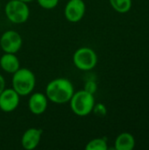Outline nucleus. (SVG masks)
I'll return each mask as SVG.
<instances>
[{"label": "nucleus", "instance_id": "obj_1", "mask_svg": "<svg viewBox=\"0 0 149 150\" xmlns=\"http://www.w3.org/2000/svg\"><path fill=\"white\" fill-rule=\"evenodd\" d=\"M74 86L67 78H55L50 81L46 87V96L54 104L68 103L74 94Z\"/></svg>", "mask_w": 149, "mask_h": 150}, {"label": "nucleus", "instance_id": "obj_2", "mask_svg": "<svg viewBox=\"0 0 149 150\" xmlns=\"http://www.w3.org/2000/svg\"><path fill=\"white\" fill-rule=\"evenodd\" d=\"M12 89L21 97L28 96L32 92L36 84V78L32 70L26 68L18 69L13 73L11 80Z\"/></svg>", "mask_w": 149, "mask_h": 150}, {"label": "nucleus", "instance_id": "obj_3", "mask_svg": "<svg viewBox=\"0 0 149 150\" xmlns=\"http://www.w3.org/2000/svg\"><path fill=\"white\" fill-rule=\"evenodd\" d=\"M69 104L72 112L76 115L84 117L92 112L95 105V98L93 94L86 91L85 90H81L74 92L71 99L69 100Z\"/></svg>", "mask_w": 149, "mask_h": 150}, {"label": "nucleus", "instance_id": "obj_4", "mask_svg": "<svg viewBox=\"0 0 149 150\" xmlns=\"http://www.w3.org/2000/svg\"><path fill=\"white\" fill-rule=\"evenodd\" d=\"M4 12L7 18L14 24H23L30 16L27 4L20 0H10L4 7Z\"/></svg>", "mask_w": 149, "mask_h": 150}, {"label": "nucleus", "instance_id": "obj_5", "mask_svg": "<svg viewBox=\"0 0 149 150\" xmlns=\"http://www.w3.org/2000/svg\"><path fill=\"white\" fill-rule=\"evenodd\" d=\"M73 62L76 69L83 71L93 69L97 63V55L90 47H80L74 53Z\"/></svg>", "mask_w": 149, "mask_h": 150}, {"label": "nucleus", "instance_id": "obj_6", "mask_svg": "<svg viewBox=\"0 0 149 150\" xmlns=\"http://www.w3.org/2000/svg\"><path fill=\"white\" fill-rule=\"evenodd\" d=\"M21 35L13 30L4 32L0 38V47L4 53L16 54L22 47Z\"/></svg>", "mask_w": 149, "mask_h": 150}, {"label": "nucleus", "instance_id": "obj_7", "mask_svg": "<svg viewBox=\"0 0 149 150\" xmlns=\"http://www.w3.org/2000/svg\"><path fill=\"white\" fill-rule=\"evenodd\" d=\"M86 11L85 3L83 0H68L64 9V15L71 23L79 22Z\"/></svg>", "mask_w": 149, "mask_h": 150}, {"label": "nucleus", "instance_id": "obj_8", "mask_svg": "<svg viewBox=\"0 0 149 150\" xmlns=\"http://www.w3.org/2000/svg\"><path fill=\"white\" fill-rule=\"evenodd\" d=\"M20 96L12 89H4L0 94V110L4 112H11L17 109Z\"/></svg>", "mask_w": 149, "mask_h": 150}, {"label": "nucleus", "instance_id": "obj_9", "mask_svg": "<svg viewBox=\"0 0 149 150\" xmlns=\"http://www.w3.org/2000/svg\"><path fill=\"white\" fill-rule=\"evenodd\" d=\"M47 98L46 94L41 92L32 93L28 101V109L34 115H40L45 112L47 108Z\"/></svg>", "mask_w": 149, "mask_h": 150}, {"label": "nucleus", "instance_id": "obj_10", "mask_svg": "<svg viewBox=\"0 0 149 150\" xmlns=\"http://www.w3.org/2000/svg\"><path fill=\"white\" fill-rule=\"evenodd\" d=\"M43 131L40 128L32 127L27 129L21 138V145L26 150L34 149L40 144Z\"/></svg>", "mask_w": 149, "mask_h": 150}, {"label": "nucleus", "instance_id": "obj_11", "mask_svg": "<svg viewBox=\"0 0 149 150\" xmlns=\"http://www.w3.org/2000/svg\"><path fill=\"white\" fill-rule=\"evenodd\" d=\"M19 60L16 56V54L4 53L0 57V67L7 73H15L19 69Z\"/></svg>", "mask_w": 149, "mask_h": 150}, {"label": "nucleus", "instance_id": "obj_12", "mask_svg": "<svg viewBox=\"0 0 149 150\" xmlns=\"http://www.w3.org/2000/svg\"><path fill=\"white\" fill-rule=\"evenodd\" d=\"M135 146L134 137L129 133L120 134L115 141L116 150H133Z\"/></svg>", "mask_w": 149, "mask_h": 150}, {"label": "nucleus", "instance_id": "obj_13", "mask_svg": "<svg viewBox=\"0 0 149 150\" xmlns=\"http://www.w3.org/2000/svg\"><path fill=\"white\" fill-rule=\"evenodd\" d=\"M110 4L119 13L128 12L132 7V0H110Z\"/></svg>", "mask_w": 149, "mask_h": 150}, {"label": "nucleus", "instance_id": "obj_14", "mask_svg": "<svg viewBox=\"0 0 149 150\" xmlns=\"http://www.w3.org/2000/svg\"><path fill=\"white\" fill-rule=\"evenodd\" d=\"M86 150H107L108 146L105 138H96L90 141L86 147Z\"/></svg>", "mask_w": 149, "mask_h": 150}, {"label": "nucleus", "instance_id": "obj_15", "mask_svg": "<svg viewBox=\"0 0 149 150\" xmlns=\"http://www.w3.org/2000/svg\"><path fill=\"white\" fill-rule=\"evenodd\" d=\"M40 7L46 10H52L58 5L59 0H37Z\"/></svg>", "mask_w": 149, "mask_h": 150}, {"label": "nucleus", "instance_id": "obj_16", "mask_svg": "<svg viewBox=\"0 0 149 150\" xmlns=\"http://www.w3.org/2000/svg\"><path fill=\"white\" fill-rule=\"evenodd\" d=\"M92 112H94L98 117H105L107 113V110H106V107L105 105L99 103L97 105L95 104L93 110H92Z\"/></svg>", "mask_w": 149, "mask_h": 150}, {"label": "nucleus", "instance_id": "obj_17", "mask_svg": "<svg viewBox=\"0 0 149 150\" xmlns=\"http://www.w3.org/2000/svg\"><path fill=\"white\" fill-rule=\"evenodd\" d=\"M97 86L94 81H88V82H86V83L84 85V90L91 94H94L97 91Z\"/></svg>", "mask_w": 149, "mask_h": 150}, {"label": "nucleus", "instance_id": "obj_18", "mask_svg": "<svg viewBox=\"0 0 149 150\" xmlns=\"http://www.w3.org/2000/svg\"><path fill=\"white\" fill-rule=\"evenodd\" d=\"M5 89V80L2 75H0V94Z\"/></svg>", "mask_w": 149, "mask_h": 150}, {"label": "nucleus", "instance_id": "obj_19", "mask_svg": "<svg viewBox=\"0 0 149 150\" xmlns=\"http://www.w3.org/2000/svg\"><path fill=\"white\" fill-rule=\"evenodd\" d=\"M20 1H23V2H25V3H26V4H28V3H30V2H32L33 0H20Z\"/></svg>", "mask_w": 149, "mask_h": 150}, {"label": "nucleus", "instance_id": "obj_20", "mask_svg": "<svg viewBox=\"0 0 149 150\" xmlns=\"http://www.w3.org/2000/svg\"><path fill=\"white\" fill-rule=\"evenodd\" d=\"M0 7H1V3H0Z\"/></svg>", "mask_w": 149, "mask_h": 150}]
</instances>
